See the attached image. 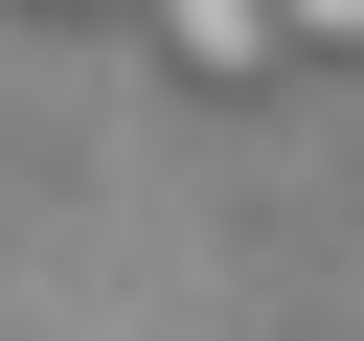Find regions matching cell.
Masks as SVG:
<instances>
[{
	"label": "cell",
	"instance_id": "1",
	"mask_svg": "<svg viewBox=\"0 0 364 341\" xmlns=\"http://www.w3.org/2000/svg\"><path fill=\"white\" fill-rule=\"evenodd\" d=\"M159 45H182L205 91H228V68H273V0H159Z\"/></svg>",
	"mask_w": 364,
	"mask_h": 341
},
{
	"label": "cell",
	"instance_id": "2",
	"mask_svg": "<svg viewBox=\"0 0 364 341\" xmlns=\"http://www.w3.org/2000/svg\"><path fill=\"white\" fill-rule=\"evenodd\" d=\"M273 45H364V0H273Z\"/></svg>",
	"mask_w": 364,
	"mask_h": 341
}]
</instances>
